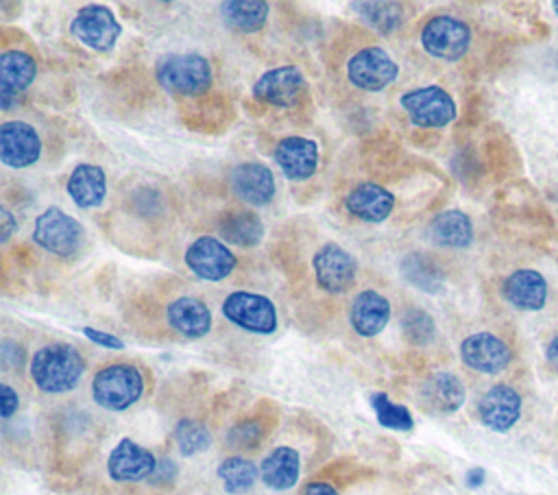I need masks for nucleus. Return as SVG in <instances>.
<instances>
[{"label":"nucleus","mask_w":558,"mask_h":495,"mask_svg":"<svg viewBox=\"0 0 558 495\" xmlns=\"http://www.w3.org/2000/svg\"><path fill=\"white\" fill-rule=\"evenodd\" d=\"M231 192L246 205L264 207L275 196L272 170L259 161H244L229 170Z\"/></svg>","instance_id":"obj_15"},{"label":"nucleus","mask_w":558,"mask_h":495,"mask_svg":"<svg viewBox=\"0 0 558 495\" xmlns=\"http://www.w3.org/2000/svg\"><path fill=\"white\" fill-rule=\"evenodd\" d=\"M15 229V218L7 207H0V242H7Z\"/></svg>","instance_id":"obj_41"},{"label":"nucleus","mask_w":558,"mask_h":495,"mask_svg":"<svg viewBox=\"0 0 558 495\" xmlns=\"http://www.w3.org/2000/svg\"><path fill=\"white\" fill-rule=\"evenodd\" d=\"M344 207L351 216L364 222H384L395 209V194L379 183L364 181L349 190Z\"/></svg>","instance_id":"obj_21"},{"label":"nucleus","mask_w":558,"mask_h":495,"mask_svg":"<svg viewBox=\"0 0 558 495\" xmlns=\"http://www.w3.org/2000/svg\"><path fill=\"white\" fill-rule=\"evenodd\" d=\"M316 283L331 294L344 292L353 286L357 275L355 257L338 242H325L312 257Z\"/></svg>","instance_id":"obj_11"},{"label":"nucleus","mask_w":558,"mask_h":495,"mask_svg":"<svg viewBox=\"0 0 558 495\" xmlns=\"http://www.w3.org/2000/svg\"><path fill=\"white\" fill-rule=\"evenodd\" d=\"M177 478V464L170 460V458H159L157 460V469H155V473L150 475V480L155 482V484H168V482H172Z\"/></svg>","instance_id":"obj_40"},{"label":"nucleus","mask_w":558,"mask_h":495,"mask_svg":"<svg viewBox=\"0 0 558 495\" xmlns=\"http://www.w3.org/2000/svg\"><path fill=\"white\" fill-rule=\"evenodd\" d=\"M216 473H218V478L222 482V488L227 493H231V495H240V493L251 491L253 484L259 478V469L255 467V462H251L244 456H229V458H225L218 464Z\"/></svg>","instance_id":"obj_31"},{"label":"nucleus","mask_w":558,"mask_h":495,"mask_svg":"<svg viewBox=\"0 0 558 495\" xmlns=\"http://www.w3.org/2000/svg\"><path fill=\"white\" fill-rule=\"evenodd\" d=\"M275 161L286 179L305 181L318 168V144L303 135H288L275 146Z\"/></svg>","instance_id":"obj_18"},{"label":"nucleus","mask_w":558,"mask_h":495,"mask_svg":"<svg viewBox=\"0 0 558 495\" xmlns=\"http://www.w3.org/2000/svg\"><path fill=\"white\" fill-rule=\"evenodd\" d=\"M429 238L445 249H466L473 242V222L460 209H445L429 220Z\"/></svg>","instance_id":"obj_26"},{"label":"nucleus","mask_w":558,"mask_h":495,"mask_svg":"<svg viewBox=\"0 0 558 495\" xmlns=\"http://www.w3.org/2000/svg\"><path fill=\"white\" fill-rule=\"evenodd\" d=\"M144 395V377L133 364H109L92 379L94 401L111 412L131 408Z\"/></svg>","instance_id":"obj_3"},{"label":"nucleus","mask_w":558,"mask_h":495,"mask_svg":"<svg viewBox=\"0 0 558 495\" xmlns=\"http://www.w3.org/2000/svg\"><path fill=\"white\" fill-rule=\"evenodd\" d=\"M262 425L257 423V421H253V419H248V421H240V423H235L231 430H229V434H227V443L231 445V447H235V449H251V447H255L259 440H262Z\"/></svg>","instance_id":"obj_36"},{"label":"nucleus","mask_w":558,"mask_h":495,"mask_svg":"<svg viewBox=\"0 0 558 495\" xmlns=\"http://www.w3.org/2000/svg\"><path fill=\"white\" fill-rule=\"evenodd\" d=\"M28 371L41 393L61 395L76 388L85 371V360L70 342H50L33 353Z\"/></svg>","instance_id":"obj_1"},{"label":"nucleus","mask_w":558,"mask_h":495,"mask_svg":"<svg viewBox=\"0 0 558 495\" xmlns=\"http://www.w3.org/2000/svg\"><path fill=\"white\" fill-rule=\"evenodd\" d=\"M81 331H83L85 338H89L92 342H96V345H100V347H105V349H124V342H122L118 336H113V334L100 331V329H96V327H83Z\"/></svg>","instance_id":"obj_38"},{"label":"nucleus","mask_w":558,"mask_h":495,"mask_svg":"<svg viewBox=\"0 0 558 495\" xmlns=\"http://www.w3.org/2000/svg\"><path fill=\"white\" fill-rule=\"evenodd\" d=\"M222 314L233 325L251 334H272L277 329V310L275 303L257 292L235 290L229 292L222 301Z\"/></svg>","instance_id":"obj_6"},{"label":"nucleus","mask_w":558,"mask_h":495,"mask_svg":"<svg viewBox=\"0 0 558 495\" xmlns=\"http://www.w3.org/2000/svg\"><path fill=\"white\" fill-rule=\"evenodd\" d=\"M545 360H547V364L551 366V371H556V373H558V334L547 342Z\"/></svg>","instance_id":"obj_44"},{"label":"nucleus","mask_w":558,"mask_h":495,"mask_svg":"<svg viewBox=\"0 0 558 495\" xmlns=\"http://www.w3.org/2000/svg\"><path fill=\"white\" fill-rule=\"evenodd\" d=\"M301 456L288 445L275 447L259 464L262 482L272 491H288L299 482Z\"/></svg>","instance_id":"obj_24"},{"label":"nucleus","mask_w":558,"mask_h":495,"mask_svg":"<svg viewBox=\"0 0 558 495\" xmlns=\"http://www.w3.org/2000/svg\"><path fill=\"white\" fill-rule=\"evenodd\" d=\"M301 495H340L336 486H331L329 482H310Z\"/></svg>","instance_id":"obj_42"},{"label":"nucleus","mask_w":558,"mask_h":495,"mask_svg":"<svg viewBox=\"0 0 558 495\" xmlns=\"http://www.w3.org/2000/svg\"><path fill=\"white\" fill-rule=\"evenodd\" d=\"M0 360L4 369H20L24 364V347L13 340H2Z\"/></svg>","instance_id":"obj_37"},{"label":"nucleus","mask_w":558,"mask_h":495,"mask_svg":"<svg viewBox=\"0 0 558 495\" xmlns=\"http://www.w3.org/2000/svg\"><path fill=\"white\" fill-rule=\"evenodd\" d=\"M233 251L214 236H198L185 249V266L205 281H222L235 268Z\"/></svg>","instance_id":"obj_10"},{"label":"nucleus","mask_w":558,"mask_h":495,"mask_svg":"<svg viewBox=\"0 0 558 495\" xmlns=\"http://www.w3.org/2000/svg\"><path fill=\"white\" fill-rule=\"evenodd\" d=\"M399 270L408 283H412L414 288H418L423 292L436 294V292H442V288H445L442 268L425 253H408L401 259Z\"/></svg>","instance_id":"obj_30"},{"label":"nucleus","mask_w":558,"mask_h":495,"mask_svg":"<svg viewBox=\"0 0 558 495\" xmlns=\"http://www.w3.org/2000/svg\"><path fill=\"white\" fill-rule=\"evenodd\" d=\"M460 358L469 369L495 375L512 362V351L499 336L490 331H477L460 342Z\"/></svg>","instance_id":"obj_13"},{"label":"nucleus","mask_w":558,"mask_h":495,"mask_svg":"<svg viewBox=\"0 0 558 495\" xmlns=\"http://www.w3.org/2000/svg\"><path fill=\"white\" fill-rule=\"evenodd\" d=\"M305 92V76L296 65L266 70L253 85V96L272 107H294Z\"/></svg>","instance_id":"obj_12"},{"label":"nucleus","mask_w":558,"mask_h":495,"mask_svg":"<svg viewBox=\"0 0 558 495\" xmlns=\"http://www.w3.org/2000/svg\"><path fill=\"white\" fill-rule=\"evenodd\" d=\"M504 299L523 312H538L547 303V281L545 277L534 268H517L510 273L501 283Z\"/></svg>","instance_id":"obj_20"},{"label":"nucleus","mask_w":558,"mask_h":495,"mask_svg":"<svg viewBox=\"0 0 558 495\" xmlns=\"http://www.w3.org/2000/svg\"><path fill=\"white\" fill-rule=\"evenodd\" d=\"M37 76L35 59L24 50H4L0 55V92L22 94Z\"/></svg>","instance_id":"obj_27"},{"label":"nucleus","mask_w":558,"mask_h":495,"mask_svg":"<svg viewBox=\"0 0 558 495\" xmlns=\"http://www.w3.org/2000/svg\"><path fill=\"white\" fill-rule=\"evenodd\" d=\"M390 314V301L381 292L366 288L353 297L349 307V323L357 336L373 338L386 329Z\"/></svg>","instance_id":"obj_19"},{"label":"nucleus","mask_w":558,"mask_h":495,"mask_svg":"<svg viewBox=\"0 0 558 495\" xmlns=\"http://www.w3.org/2000/svg\"><path fill=\"white\" fill-rule=\"evenodd\" d=\"M351 9L379 35H390L403 22V7L397 2H351Z\"/></svg>","instance_id":"obj_32"},{"label":"nucleus","mask_w":558,"mask_h":495,"mask_svg":"<svg viewBox=\"0 0 558 495\" xmlns=\"http://www.w3.org/2000/svg\"><path fill=\"white\" fill-rule=\"evenodd\" d=\"M218 231L225 242L235 246H246V249L259 244L264 238V225L259 216L248 209L225 214L222 220L218 222Z\"/></svg>","instance_id":"obj_28"},{"label":"nucleus","mask_w":558,"mask_h":495,"mask_svg":"<svg viewBox=\"0 0 558 495\" xmlns=\"http://www.w3.org/2000/svg\"><path fill=\"white\" fill-rule=\"evenodd\" d=\"M41 155V140L35 126L24 120L0 124V161L9 168L33 166Z\"/></svg>","instance_id":"obj_14"},{"label":"nucleus","mask_w":558,"mask_h":495,"mask_svg":"<svg viewBox=\"0 0 558 495\" xmlns=\"http://www.w3.org/2000/svg\"><path fill=\"white\" fill-rule=\"evenodd\" d=\"M401 331L410 345H429L436 336V323L423 307H408L401 316Z\"/></svg>","instance_id":"obj_35"},{"label":"nucleus","mask_w":558,"mask_h":495,"mask_svg":"<svg viewBox=\"0 0 558 495\" xmlns=\"http://www.w3.org/2000/svg\"><path fill=\"white\" fill-rule=\"evenodd\" d=\"M418 395H421V401L425 403V408L440 412V414H451V412L460 410V406L464 403L466 388L456 373L436 371L429 377H425Z\"/></svg>","instance_id":"obj_22"},{"label":"nucleus","mask_w":558,"mask_h":495,"mask_svg":"<svg viewBox=\"0 0 558 495\" xmlns=\"http://www.w3.org/2000/svg\"><path fill=\"white\" fill-rule=\"evenodd\" d=\"M70 33L96 52H109L122 35V24L105 4H87L76 11Z\"/></svg>","instance_id":"obj_8"},{"label":"nucleus","mask_w":558,"mask_h":495,"mask_svg":"<svg viewBox=\"0 0 558 495\" xmlns=\"http://www.w3.org/2000/svg\"><path fill=\"white\" fill-rule=\"evenodd\" d=\"M65 190L78 207H98L107 196V174L96 164H78L70 172Z\"/></svg>","instance_id":"obj_25"},{"label":"nucleus","mask_w":558,"mask_h":495,"mask_svg":"<svg viewBox=\"0 0 558 495\" xmlns=\"http://www.w3.org/2000/svg\"><path fill=\"white\" fill-rule=\"evenodd\" d=\"M421 46L436 59L456 61L471 46V28L453 15H434L421 28Z\"/></svg>","instance_id":"obj_7"},{"label":"nucleus","mask_w":558,"mask_h":495,"mask_svg":"<svg viewBox=\"0 0 558 495\" xmlns=\"http://www.w3.org/2000/svg\"><path fill=\"white\" fill-rule=\"evenodd\" d=\"M371 406L375 410L379 425H384L388 430H397V432H408L414 427V419H412L410 410L401 403L390 401V397L386 393H373Z\"/></svg>","instance_id":"obj_33"},{"label":"nucleus","mask_w":558,"mask_h":495,"mask_svg":"<svg viewBox=\"0 0 558 495\" xmlns=\"http://www.w3.org/2000/svg\"><path fill=\"white\" fill-rule=\"evenodd\" d=\"M157 469V458L133 438H122L107 458V473L116 482L148 480Z\"/></svg>","instance_id":"obj_16"},{"label":"nucleus","mask_w":558,"mask_h":495,"mask_svg":"<svg viewBox=\"0 0 558 495\" xmlns=\"http://www.w3.org/2000/svg\"><path fill=\"white\" fill-rule=\"evenodd\" d=\"M399 102L410 116L412 124L423 129H442L458 116V107L451 94L445 92L440 85L410 89L399 98Z\"/></svg>","instance_id":"obj_5"},{"label":"nucleus","mask_w":558,"mask_h":495,"mask_svg":"<svg viewBox=\"0 0 558 495\" xmlns=\"http://www.w3.org/2000/svg\"><path fill=\"white\" fill-rule=\"evenodd\" d=\"M20 408V397L9 384H0V416L11 419Z\"/></svg>","instance_id":"obj_39"},{"label":"nucleus","mask_w":558,"mask_h":495,"mask_svg":"<svg viewBox=\"0 0 558 495\" xmlns=\"http://www.w3.org/2000/svg\"><path fill=\"white\" fill-rule=\"evenodd\" d=\"M484 480H486V471H484L482 467H471V469L466 471V475H464V482H466V486H469V488H477V486H482V484H484Z\"/></svg>","instance_id":"obj_43"},{"label":"nucleus","mask_w":558,"mask_h":495,"mask_svg":"<svg viewBox=\"0 0 558 495\" xmlns=\"http://www.w3.org/2000/svg\"><path fill=\"white\" fill-rule=\"evenodd\" d=\"M174 443L181 456H196L209 447L211 434L203 423L194 419H181L174 425Z\"/></svg>","instance_id":"obj_34"},{"label":"nucleus","mask_w":558,"mask_h":495,"mask_svg":"<svg viewBox=\"0 0 558 495\" xmlns=\"http://www.w3.org/2000/svg\"><path fill=\"white\" fill-rule=\"evenodd\" d=\"M33 240L52 255L72 257L83 246L85 229L74 216L65 214L61 207H48L35 218Z\"/></svg>","instance_id":"obj_4"},{"label":"nucleus","mask_w":558,"mask_h":495,"mask_svg":"<svg viewBox=\"0 0 558 495\" xmlns=\"http://www.w3.org/2000/svg\"><path fill=\"white\" fill-rule=\"evenodd\" d=\"M166 318L177 334L190 340L203 338L211 329V312L196 297H179L170 301L166 307Z\"/></svg>","instance_id":"obj_23"},{"label":"nucleus","mask_w":558,"mask_h":495,"mask_svg":"<svg viewBox=\"0 0 558 495\" xmlns=\"http://www.w3.org/2000/svg\"><path fill=\"white\" fill-rule=\"evenodd\" d=\"M551 7H554V11H556V15H558V0H556V2H551Z\"/></svg>","instance_id":"obj_45"},{"label":"nucleus","mask_w":558,"mask_h":495,"mask_svg":"<svg viewBox=\"0 0 558 495\" xmlns=\"http://www.w3.org/2000/svg\"><path fill=\"white\" fill-rule=\"evenodd\" d=\"M157 83L177 96H196L211 87L214 72L207 57L198 52H172L155 65Z\"/></svg>","instance_id":"obj_2"},{"label":"nucleus","mask_w":558,"mask_h":495,"mask_svg":"<svg viewBox=\"0 0 558 495\" xmlns=\"http://www.w3.org/2000/svg\"><path fill=\"white\" fill-rule=\"evenodd\" d=\"M399 74L395 59L379 46H366L357 50L347 63V79L353 87L364 92L386 89Z\"/></svg>","instance_id":"obj_9"},{"label":"nucleus","mask_w":558,"mask_h":495,"mask_svg":"<svg viewBox=\"0 0 558 495\" xmlns=\"http://www.w3.org/2000/svg\"><path fill=\"white\" fill-rule=\"evenodd\" d=\"M270 7L264 0H229L220 4L222 22L238 33H257L268 20Z\"/></svg>","instance_id":"obj_29"},{"label":"nucleus","mask_w":558,"mask_h":495,"mask_svg":"<svg viewBox=\"0 0 558 495\" xmlns=\"http://www.w3.org/2000/svg\"><path fill=\"white\" fill-rule=\"evenodd\" d=\"M477 414L488 430L508 432L521 416V395L508 384H495L482 395Z\"/></svg>","instance_id":"obj_17"}]
</instances>
